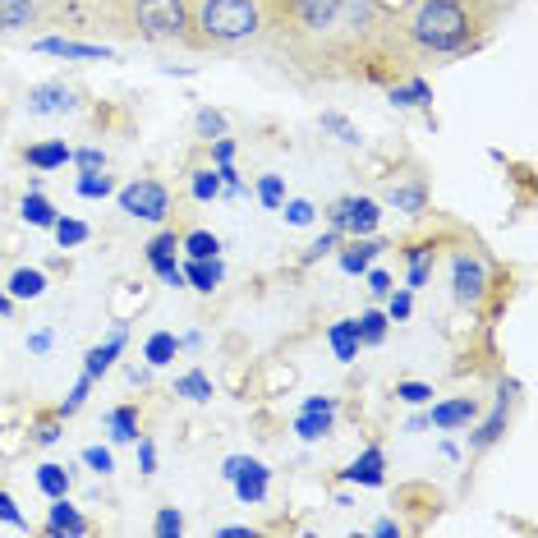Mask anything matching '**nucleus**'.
Instances as JSON below:
<instances>
[{"instance_id":"nucleus-48","label":"nucleus","mask_w":538,"mask_h":538,"mask_svg":"<svg viewBox=\"0 0 538 538\" xmlns=\"http://www.w3.org/2000/svg\"><path fill=\"white\" fill-rule=\"evenodd\" d=\"M138 470H143V474H157V447H152L148 437L138 442Z\"/></svg>"},{"instance_id":"nucleus-46","label":"nucleus","mask_w":538,"mask_h":538,"mask_svg":"<svg viewBox=\"0 0 538 538\" xmlns=\"http://www.w3.org/2000/svg\"><path fill=\"white\" fill-rule=\"evenodd\" d=\"M74 161H79V171H102V166H106V152L83 148V152H74Z\"/></svg>"},{"instance_id":"nucleus-10","label":"nucleus","mask_w":538,"mask_h":538,"mask_svg":"<svg viewBox=\"0 0 538 538\" xmlns=\"http://www.w3.org/2000/svg\"><path fill=\"white\" fill-rule=\"evenodd\" d=\"M299 14V23L309 28V33H327V28H336V19H341V0H290Z\"/></svg>"},{"instance_id":"nucleus-28","label":"nucleus","mask_w":538,"mask_h":538,"mask_svg":"<svg viewBox=\"0 0 538 538\" xmlns=\"http://www.w3.org/2000/svg\"><path fill=\"white\" fill-rule=\"evenodd\" d=\"M175 350H180V341H175L171 332H152L148 345H143V359H148L152 368H166L175 359Z\"/></svg>"},{"instance_id":"nucleus-1","label":"nucleus","mask_w":538,"mask_h":538,"mask_svg":"<svg viewBox=\"0 0 538 538\" xmlns=\"http://www.w3.org/2000/svg\"><path fill=\"white\" fill-rule=\"evenodd\" d=\"M198 42L240 46L263 33V5L258 0H198Z\"/></svg>"},{"instance_id":"nucleus-44","label":"nucleus","mask_w":538,"mask_h":538,"mask_svg":"<svg viewBox=\"0 0 538 538\" xmlns=\"http://www.w3.org/2000/svg\"><path fill=\"white\" fill-rule=\"evenodd\" d=\"M410 309H414V299H410V290H401V295H396V290H391V304H387V318H391V322H405V318H410Z\"/></svg>"},{"instance_id":"nucleus-47","label":"nucleus","mask_w":538,"mask_h":538,"mask_svg":"<svg viewBox=\"0 0 538 538\" xmlns=\"http://www.w3.org/2000/svg\"><path fill=\"white\" fill-rule=\"evenodd\" d=\"M33 442H37V447H51V442H60V424H56V419L37 424V428H33Z\"/></svg>"},{"instance_id":"nucleus-49","label":"nucleus","mask_w":538,"mask_h":538,"mask_svg":"<svg viewBox=\"0 0 538 538\" xmlns=\"http://www.w3.org/2000/svg\"><path fill=\"white\" fill-rule=\"evenodd\" d=\"M230 157H235V143H230L226 134H221V138H212V161H217V166H226Z\"/></svg>"},{"instance_id":"nucleus-34","label":"nucleus","mask_w":538,"mask_h":538,"mask_svg":"<svg viewBox=\"0 0 538 538\" xmlns=\"http://www.w3.org/2000/svg\"><path fill=\"white\" fill-rule=\"evenodd\" d=\"M391 102L396 106H428L433 102V88L424 79H410L405 88H391Z\"/></svg>"},{"instance_id":"nucleus-8","label":"nucleus","mask_w":538,"mask_h":538,"mask_svg":"<svg viewBox=\"0 0 538 538\" xmlns=\"http://www.w3.org/2000/svg\"><path fill=\"white\" fill-rule=\"evenodd\" d=\"M69 111H74V88H65V83L28 88V115H69Z\"/></svg>"},{"instance_id":"nucleus-9","label":"nucleus","mask_w":538,"mask_h":538,"mask_svg":"<svg viewBox=\"0 0 538 538\" xmlns=\"http://www.w3.org/2000/svg\"><path fill=\"white\" fill-rule=\"evenodd\" d=\"M479 419V401H470V396H456V401H442L433 405V414H428V428H442V433H451V428H465Z\"/></svg>"},{"instance_id":"nucleus-53","label":"nucleus","mask_w":538,"mask_h":538,"mask_svg":"<svg viewBox=\"0 0 538 538\" xmlns=\"http://www.w3.org/2000/svg\"><path fill=\"white\" fill-rule=\"evenodd\" d=\"M373 534H378V538H396V534H401V525H396V520H378V525H373Z\"/></svg>"},{"instance_id":"nucleus-3","label":"nucleus","mask_w":538,"mask_h":538,"mask_svg":"<svg viewBox=\"0 0 538 538\" xmlns=\"http://www.w3.org/2000/svg\"><path fill=\"white\" fill-rule=\"evenodd\" d=\"M129 19H134V33L148 37V42L189 37V5L184 0H134Z\"/></svg>"},{"instance_id":"nucleus-35","label":"nucleus","mask_w":538,"mask_h":538,"mask_svg":"<svg viewBox=\"0 0 538 538\" xmlns=\"http://www.w3.org/2000/svg\"><path fill=\"white\" fill-rule=\"evenodd\" d=\"M56 240H60V249H74V244H83L92 235L88 226H83V221H74V217H56Z\"/></svg>"},{"instance_id":"nucleus-29","label":"nucleus","mask_w":538,"mask_h":538,"mask_svg":"<svg viewBox=\"0 0 538 538\" xmlns=\"http://www.w3.org/2000/svg\"><path fill=\"white\" fill-rule=\"evenodd\" d=\"M506 424H511V414H506V405H502V401H497L493 419H483V428H479V433H474V437H470V447H474V451H483V447H493L497 437H502V433H506Z\"/></svg>"},{"instance_id":"nucleus-37","label":"nucleus","mask_w":538,"mask_h":538,"mask_svg":"<svg viewBox=\"0 0 538 538\" xmlns=\"http://www.w3.org/2000/svg\"><path fill=\"white\" fill-rule=\"evenodd\" d=\"M258 203L276 212V207L286 203V180H281V175H263V180H258Z\"/></svg>"},{"instance_id":"nucleus-7","label":"nucleus","mask_w":538,"mask_h":538,"mask_svg":"<svg viewBox=\"0 0 538 538\" xmlns=\"http://www.w3.org/2000/svg\"><path fill=\"white\" fill-rule=\"evenodd\" d=\"M332 419H336L332 396H309V401L299 405V414H295V433L304 437V442H322V437L332 433Z\"/></svg>"},{"instance_id":"nucleus-36","label":"nucleus","mask_w":538,"mask_h":538,"mask_svg":"<svg viewBox=\"0 0 538 538\" xmlns=\"http://www.w3.org/2000/svg\"><path fill=\"white\" fill-rule=\"evenodd\" d=\"M194 129H198V138H207V143H212V138L226 134V115L212 111V106H203V111L194 115Z\"/></svg>"},{"instance_id":"nucleus-12","label":"nucleus","mask_w":538,"mask_h":538,"mask_svg":"<svg viewBox=\"0 0 538 538\" xmlns=\"http://www.w3.org/2000/svg\"><path fill=\"white\" fill-rule=\"evenodd\" d=\"M120 350H125V322H120V327H115L102 345H92L88 355H83V373H88V378H102L106 368L115 364V355H120Z\"/></svg>"},{"instance_id":"nucleus-43","label":"nucleus","mask_w":538,"mask_h":538,"mask_svg":"<svg viewBox=\"0 0 538 538\" xmlns=\"http://www.w3.org/2000/svg\"><path fill=\"white\" fill-rule=\"evenodd\" d=\"M281 207H286L290 226H309L313 221V203H304V198H290V203H281Z\"/></svg>"},{"instance_id":"nucleus-5","label":"nucleus","mask_w":538,"mask_h":538,"mask_svg":"<svg viewBox=\"0 0 538 538\" xmlns=\"http://www.w3.org/2000/svg\"><path fill=\"white\" fill-rule=\"evenodd\" d=\"M221 474H226V479L235 483V497H240L244 506H258V502H267V483H272V470H267L263 460L230 456L226 465H221Z\"/></svg>"},{"instance_id":"nucleus-22","label":"nucleus","mask_w":538,"mask_h":538,"mask_svg":"<svg viewBox=\"0 0 538 538\" xmlns=\"http://www.w3.org/2000/svg\"><path fill=\"white\" fill-rule=\"evenodd\" d=\"M387 203L396 207V212H405V217H419V212L428 207V189L424 184H396Z\"/></svg>"},{"instance_id":"nucleus-30","label":"nucleus","mask_w":538,"mask_h":538,"mask_svg":"<svg viewBox=\"0 0 538 538\" xmlns=\"http://www.w3.org/2000/svg\"><path fill=\"white\" fill-rule=\"evenodd\" d=\"M318 125L327 129V134H336V143H345V148H359V143H364V138H359V129L350 125L345 115H336V111H322Z\"/></svg>"},{"instance_id":"nucleus-31","label":"nucleus","mask_w":538,"mask_h":538,"mask_svg":"<svg viewBox=\"0 0 538 538\" xmlns=\"http://www.w3.org/2000/svg\"><path fill=\"white\" fill-rule=\"evenodd\" d=\"M180 249H189V258H217L221 240L212 235V230H189V235L180 240Z\"/></svg>"},{"instance_id":"nucleus-42","label":"nucleus","mask_w":538,"mask_h":538,"mask_svg":"<svg viewBox=\"0 0 538 538\" xmlns=\"http://www.w3.org/2000/svg\"><path fill=\"white\" fill-rule=\"evenodd\" d=\"M83 465H88V470H97V474H111L115 470V456L106 447H88V451H83Z\"/></svg>"},{"instance_id":"nucleus-21","label":"nucleus","mask_w":538,"mask_h":538,"mask_svg":"<svg viewBox=\"0 0 538 538\" xmlns=\"http://www.w3.org/2000/svg\"><path fill=\"white\" fill-rule=\"evenodd\" d=\"M37 19V0H0V33H19Z\"/></svg>"},{"instance_id":"nucleus-27","label":"nucleus","mask_w":538,"mask_h":538,"mask_svg":"<svg viewBox=\"0 0 538 538\" xmlns=\"http://www.w3.org/2000/svg\"><path fill=\"white\" fill-rule=\"evenodd\" d=\"M387 313H378V309H368V313H359L355 318V332H359V345H382L387 341Z\"/></svg>"},{"instance_id":"nucleus-2","label":"nucleus","mask_w":538,"mask_h":538,"mask_svg":"<svg viewBox=\"0 0 538 538\" xmlns=\"http://www.w3.org/2000/svg\"><path fill=\"white\" fill-rule=\"evenodd\" d=\"M474 23L465 14L460 0H424L410 19V37L428 51H460V46L470 42Z\"/></svg>"},{"instance_id":"nucleus-26","label":"nucleus","mask_w":538,"mask_h":538,"mask_svg":"<svg viewBox=\"0 0 538 538\" xmlns=\"http://www.w3.org/2000/svg\"><path fill=\"white\" fill-rule=\"evenodd\" d=\"M175 396H184V401H194V405H207V401H212V378L194 368V373L175 378Z\"/></svg>"},{"instance_id":"nucleus-45","label":"nucleus","mask_w":538,"mask_h":538,"mask_svg":"<svg viewBox=\"0 0 538 538\" xmlns=\"http://www.w3.org/2000/svg\"><path fill=\"white\" fill-rule=\"evenodd\" d=\"M0 520H5V525H14V529H28V520H23V511L14 506L10 493H0Z\"/></svg>"},{"instance_id":"nucleus-17","label":"nucleus","mask_w":538,"mask_h":538,"mask_svg":"<svg viewBox=\"0 0 538 538\" xmlns=\"http://www.w3.org/2000/svg\"><path fill=\"white\" fill-rule=\"evenodd\" d=\"M88 520L79 516V511H74V506L65 502V497H56V506H51V516H46V534H88Z\"/></svg>"},{"instance_id":"nucleus-55","label":"nucleus","mask_w":538,"mask_h":538,"mask_svg":"<svg viewBox=\"0 0 538 538\" xmlns=\"http://www.w3.org/2000/svg\"><path fill=\"white\" fill-rule=\"evenodd\" d=\"M10 313H14V299L5 295V290H0V318H10Z\"/></svg>"},{"instance_id":"nucleus-38","label":"nucleus","mask_w":538,"mask_h":538,"mask_svg":"<svg viewBox=\"0 0 538 538\" xmlns=\"http://www.w3.org/2000/svg\"><path fill=\"white\" fill-rule=\"evenodd\" d=\"M115 189V180L111 175H97V171H83V180H79V194L83 198H106Z\"/></svg>"},{"instance_id":"nucleus-23","label":"nucleus","mask_w":538,"mask_h":538,"mask_svg":"<svg viewBox=\"0 0 538 538\" xmlns=\"http://www.w3.org/2000/svg\"><path fill=\"white\" fill-rule=\"evenodd\" d=\"M23 221H28V226H42V230H51L56 226V207L46 203L42 198V189H28V194H23Z\"/></svg>"},{"instance_id":"nucleus-4","label":"nucleus","mask_w":538,"mask_h":538,"mask_svg":"<svg viewBox=\"0 0 538 538\" xmlns=\"http://www.w3.org/2000/svg\"><path fill=\"white\" fill-rule=\"evenodd\" d=\"M120 212L134 221H166L171 217V194L161 180H134L120 189Z\"/></svg>"},{"instance_id":"nucleus-51","label":"nucleus","mask_w":538,"mask_h":538,"mask_svg":"<svg viewBox=\"0 0 538 538\" xmlns=\"http://www.w3.org/2000/svg\"><path fill=\"white\" fill-rule=\"evenodd\" d=\"M368 290H373V295H391V290H396V286H391V276L387 272H368Z\"/></svg>"},{"instance_id":"nucleus-24","label":"nucleus","mask_w":538,"mask_h":538,"mask_svg":"<svg viewBox=\"0 0 538 538\" xmlns=\"http://www.w3.org/2000/svg\"><path fill=\"white\" fill-rule=\"evenodd\" d=\"M106 428H111V442H138V410L134 405H115L106 414Z\"/></svg>"},{"instance_id":"nucleus-33","label":"nucleus","mask_w":538,"mask_h":538,"mask_svg":"<svg viewBox=\"0 0 538 538\" xmlns=\"http://www.w3.org/2000/svg\"><path fill=\"white\" fill-rule=\"evenodd\" d=\"M189 194H194L198 203H217L221 198V175L217 171H194L189 175Z\"/></svg>"},{"instance_id":"nucleus-54","label":"nucleus","mask_w":538,"mask_h":538,"mask_svg":"<svg viewBox=\"0 0 538 538\" xmlns=\"http://www.w3.org/2000/svg\"><path fill=\"white\" fill-rule=\"evenodd\" d=\"M327 221H332V230H341V221H345V207H341V198H336V203L327 207Z\"/></svg>"},{"instance_id":"nucleus-20","label":"nucleus","mask_w":538,"mask_h":538,"mask_svg":"<svg viewBox=\"0 0 538 538\" xmlns=\"http://www.w3.org/2000/svg\"><path fill=\"white\" fill-rule=\"evenodd\" d=\"M382 249H387L382 240H368V235L359 240V235H355V244H350V249L341 253V267H345L350 276H359V272H368V263H373V258H378Z\"/></svg>"},{"instance_id":"nucleus-13","label":"nucleus","mask_w":538,"mask_h":538,"mask_svg":"<svg viewBox=\"0 0 538 538\" xmlns=\"http://www.w3.org/2000/svg\"><path fill=\"white\" fill-rule=\"evenodd\" d=\"M387 456H382L378 447H368L364 456L355 460V465H350V470H345V479L350 483H359V488H382V483H387Z\"/></svg>"},{"instance_id":"nucleus-14","label":"nucleus","mask_w":538,"mask_h":538,"mask_svg":"<svg viewBox=\"0 0 538 538\" xmlns=\"http://www.w3.org/2000/svg\"><path fill=\"white\" fill-rule=\"evenodd\" d=\"M184 281L198 290V295H212V290L221 286V276H226V267H221V258H189V267H180Z\"/></svg>"},{"instance_id":"nucleus-41","label":"nucleus","mask_w":538,"mask_h":538,"mask_svg":"<svg viewBox=\"0 0 538 538\" xmlns=\"http://www.w3.org/2000/svg\"><path fill=\"white\" fill-rule=\"evenodd\" d=\"M88 391H92V378H88V373H83V378H79V382H74V391H69V401H65V405H60V410H56V414H60V419H69V414L79 410V405H83V401H88Z\"/></svg>"},{"instance_id":"nucleus-15","label":"nucleus","mask_w":538,"mask_h":538,"mask_svg":"<svg viewBox=\"0 0 538 538\" xmlns=\"http://www.w3.org/2000/svg\"><path fill=\"white\" fill-rule=\"evenodd\" d=\"M37 51L42 56H60V60H106L111 56L106 46H83V42H65V37H42Z\"/></svg>"},{"instance_id":"nucleus-52","label":"nucleus","mask_w":538,"mask_h":538,"mask_svg":"<svg viewBox=\"0 0 538 538\" xmlns=\"http://www.w3.org/2000/svg\"><path fill=\"white\" fill-rule=\"evenodd\" d=\"M51 341H56V336H51V332L42 327V332L28 336V350H33V355H46V350H51Z\"/></svg>"},{"instance_id":"nucleus-16","label":"nucleus","mask_w":538,"mask_h":538,"mask_svg":"<svg viewBox=\"0 0 538 538\" xmlns=\"http://www.w3.org/2000/svg\"><path fill=\"white\" fill-rule=\"evenodd\" d=\"M23 157H28V166H37V171H60L65 161H74V152L65 148V138H51V143H33Z\"/></svg>"},{"instance_id":"nucleus-6","label":"nucleus","mask_w":538,"mask_h":538,"mask_svg":"<svg viewBox=\"0 0 538 538\" xmlns=\"http://www.w3.org/2000/svg\"><path fill=\"white\" fill-rule=\"evenodd\" d=\"M451 295H456V304H483V295H488V267H483V258L456 253V263H451Z\"/></svg>"},{"instance_id":"nucleus-39","label":"nucleus","mask_w":538,"mask_h":538,"mask_svg":"<svg viewBox=\"0 0 538 538\" xmlns=\"http://www.w3.org/2000/svg\"><path fill=\"white\" fill-rule=\"evenodd\" d=\"M396 396H401L405 405H428L433 401V387H428V382H396Z\"/></svg>"},{"instance_id":"nucleus-11","label":"nucleus","mask_w":538,"mask_h":538,"mask_svg":"<svg viewBox=\"0 0 538 538\" xmlns=\"http://www.w3.org/2000/svg\"><path fill=\"white\" fill-rule=\"evenodd\" d=\"M341 207H345L341 230H350V235H373V230H378L382 207L373 203V198H341Z\"/></svg>"},{"instance_id":"nucleus-50","label":"nucleus","mask_w":538,"mask_h":538,"mask_svg":"<svg viewBox=\"0 0 538 538\" xmlns=\"http://www.w3.org/2000/svg\"><path fill=\"white\" fill-rule=\"evenodd\" d=\"M336 240H341V230H332V235H322L318 244H309V263H313V258H322V253H332Z\"/></svg>"},{"instance_id":"nucleus-25","label":"nucleus","mask_w":538,"mask_h":538,"mask_svg":"<svg viewBox=\"0 0 538 538\" xmlns=\"http://www.w3.org/2000/svg\"><path fill=\"white\" fill-rule=\"evenodd\" d=\"M37 488H42L51 502H56V497H69V470L65 465H56V460L37 465Z\"/></svg>"},{"instance_id":"nucleus-40","label":"nucleus","mask_w":538,"mask_h":538,"mask_svg":"<svg viewBox=\"0 0 538 538\" xmlns=\"http://www.w3.org/2000/svg\"><path fill=\"white\" fill-rule=\"evenodd\" d=\"M152 529H157V538H175V534L184 529V516L175 511V506H161V511H157V525H152Z\"/></svg>"},{"instance_id":"nucleus-19","label":"nucleus","mask_w":538,"mask_h":538,"mask_svg":"<svg viewBox=\"0 0 538 538\" xmlns=\"http://www.w3.org/2000/svg\"><path fill=\"white\" fill-rule=\"evenodd\" d=\"M5 295H10V299H42L46 295V272H42V267H19V272L10 276Z\"/></svg>"},{"instance_id":"nucleus-32","label":"nucleus","mask_w":538,"mask_h":538,"mask_svg":"<svg viewBox=\"0 0 538 538\" xmlns=\"http://www.w3.org/2000/svg\"><path fill=\"white\" fill-rule=\"evenodd\" d=\"M428 276H433V244H419L410 249V290L428 286Z\"/></svg>"},{"instance_id":"nucleus-18","label":"nucleus","mask_w":538,"mask_h":538,"mask_svg":"<svg viewBox=\"0 0 538 538\" xmlns=\"http://www.w3.org/2000/svg\"><path fill=\"white\" fill-rule=\"evenodd\" d=\"M327 341H332V350H336V359H341V364H355V359H359V332H355V318L332 322V327H327Z\"/></svg>"}]
</instances>
